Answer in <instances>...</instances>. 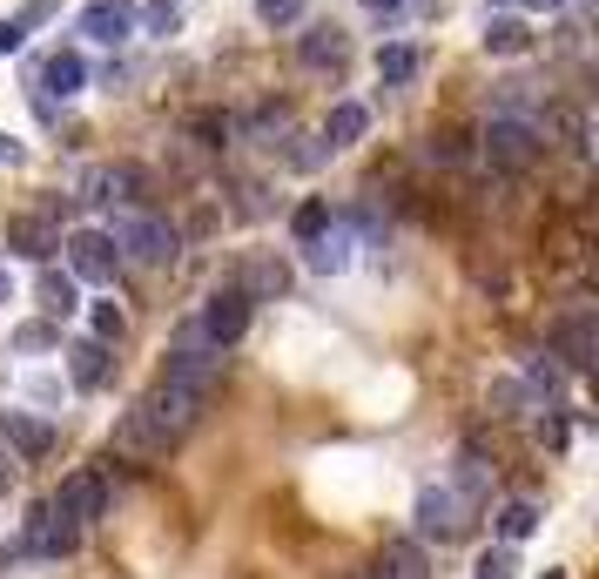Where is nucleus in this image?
Wrapping results in <instances>:
<instances>
[{"mask_svg": "<svg viewBox=\"0 0 599 579\" xmlns=\"http://www.w3.org/2000/svg\"><path fill=\"white\" fill-rule=\"evenodd\" d=\"M478 155L492 162V169H505V176H526L533 162L546 155L539 122H526V115H492V122H485V135H478Z\"/></svg>", "mask_w": 599, "mask_h": 579, "instance_id": "obj_1", "label": "nucleus"}, {"mask_svg": "<svg viewBox=\"0 0 599 579\" xmlns=\"http://www.w3.org/2000/svg\"><path fill=\"white\" fill-rule=\"evenodd\" d=\"M109 236H115V250H128L135 263H176V250H183L176 223H162V216H148L135 203H122V216L109 223Z\"/></svg>", "mask_w": 599, "mask_h": 579, "instance_id": "obj_2", "label": "nucleus"}, {"mask_svg": "<svg viewBox=\"0 0 599 579\" xmlns=\"http://www.w3.org/2000/svg\"><path fill=\"white\" fill-rule=\"evenodd\" d=\"M135 404L148 411V425L162 432V445H176V438L203 418V404H209V397H196V391H183V384H168V378H162V384H155V391H142Z\"/></svg>", "mask_w": 599, "mask_h": 579, "instance_id": "obj_3", "label": "nucleus"}, {"mask_svg": "<svg viewBox=\"0 0 599 579\" xmlns=\"http://www.w3.org/2000/svg\"><path fill=\"white\" fill-rule=\"evenodd\" d=\"M61 250H68V277L74 283H115V270H122V250H115L109 229H74Z\"/></svg>", "mask_w": 599, "mask_h": 579, "instance_id": "obj_4", "label": "nucleus"}, {"mask_svg": "<svg viewBox=\"0 0 599 579\" xmlns=\"http://www.w3.org/2000/svg\"><path fill=\"white\" fill-rule=\"evenodd\" d=\"M465 526H472V506L458 499L452 485H424L417 492V533L424 539H458Z\"/></svg>", "mask_w": 599, "mask_h": 579, "instance_id": "obj_5", "label": "nucleus"}, {"mask_svg": "<svg viewBox=\"0 0 599 579\" xmlns=\"http://www.w3.org/2000/svg\"><path fill=\"white\" fill-rule=\"evenodd\" d=\"M242 323H249V297L229 283V290H216V297L203 303V317H196V338L223 351V344H236V338H242Z\"/></svg>", "mask_w": 599, "mask_h": 579, "instance_id": "obj_6", "label": "nucleus"}, {"mask_svg": "<svg viewBox=\"0 0 599 579\" xmlns=\"http://www.w3.org/2000/svg\"><path fill=\"white\" fill-rule=\"evenodd\" d=\"M54 513H68L74 526H89V519H102V506H109V485H102V472H68L61 478V492L48 499Z\"/></svg>", "mask_w": 599, "mask_h": 579, "instance_id": "obj_7", "label": "nucleus"}, {"mask_svg": "<svg viewBox=\"0 0 599 579\" xmlns=\"http://www.w3.org/2000/svg\"><path fill=\"white\" fill-rule=\"evenodd\" d=\"M74 539H81V526H74L68 513L41 506V513L28 519V539H21V552H28V559H61V552H74Z\"/></svg>", "mask_w": 599, "mask_h": 579, "instance_id": "obj_8", "label": "nucleus"}, {"mask_svg": "<svg viewBox=\"0 0 599 579\" xmlns=\"http://www.w3.org/2000/svg\"><path fill=\"white\" fill-rule=\"evenodd\" d=\"M81 196L89 203H135L142 196V169L135 162H102V169L81 176Z\"/></svg>", "mask_w": 599, "mask_h": 579, "instance_id": "obj_9", "label": "nucleus"}, {"mask_svg": "<svg viewBox=\"0 0 599 579\" xmlns=\"http://www.w3.org/2000/svg\"><path fill=\"white\" fill-rule=\"evenodd\" d=\"M81 34L115 48V41L135 34V8H128V0H89V8H81Z\"/></svg>", "mask_w": 599, "mask_h": 579, "instance_id": "obj_10", "label": "nucleus"}, {"mask_svg": "<svg viewBox=\"0 0 599 579\" xmlns=\"http://www.w3.org/2000/svg\"><path fill=\"white\" fill-rule=\"evenodd\" d=\"M109 452H122V458H155V452H168V445H162V432L148 425V411L128 404L122 418H115V432H109Z\"/></svg>", "mask_w": 599, "mask_h": 579, "instance_id": "obj_11", "label": "nucleus"}, {"mask_svg": "<svg viewBox=\"0 0 599 579\" xmlns=\"http://www.w3.org/2000/svg\"><path fill=\"white\" fill-rule=\"evenodd\" d=\"M552 344H559V358H566L572 371H586V364H592L599 330H592V310H586V303H579L572 317H559V323H552Z\"/></svg>", "mask_w": 599, "mask_h": 579, "instance_id": "obj_12", "label": "nucleus"}, {"mask_svg": "<svg viewBox=\"0 0 599 579\" xmlns=\"http://www.w3.org/2000/svg\"><path fill=\"white\" fill-rule=\"evenodd\" d=\"M8 250H21V257L48 263V257L61 250V236H54V216H14V223H8Z\"/></svg>", "mask_w": 599, "mask_h": 579, "instance_id": "obj_13", "label": "nucleus"}, {"mask_svg": "<svg viewBox=\"0 0 599 579\" xmlns=\"http://www.w3.org/2000/svg\"><path fill=\"white\" fill-rule=\"evenodd\" d=\"M344 28H337V21H310L303 28V41H297V61L303 68H337V61H344Z\"/></svg>", "mask_w": 599, "mask_h": 579, "instance_id": "obj_14", "label": "nucleus"}, {"mask_svg": "<svg viewBox=\"0 0 599 579\" xmlns=\"http://www.w3.org/2000/svg\"><path fill=\"white\" fill-rule=\"evenodd\" d=\"M81 81H89V61H81L74 48H54L48 61H41V95H81Z\"/></svg>", "mask_w": 599, "mask_h": 579, "instance_id": "obj_15", "label": "nucleus"}, {"mask_svg": "<svg viewBox=\"0 0 599 579\" xmlns=\"http://www.w3.org/2000/svg\"><path fill=\"white\" fill-rule=\"evenodd\" d=\"M371 579H432V566H424V546H417V539L384 546L378 566H371Z\"/></svg>", "mask_w": 599, "mask_h": 579, "instance_id": "obj_16", "label": "nucleus"}, {"mask_svg": "<svg viewBox=\"0 0 599 579\" xmlns=\"http://www.w3.org/2000/svg\"><path fill=\"white\" fill-rule=\"evenodd\" d=\"M303 250H310V270H317V277H337V270H351V229H337V223H330L323 236L303 242Z\"/></svg>", "mask_w": 599, "mask_h": 579, "instance_id": "obj_17", "label": "nucleus"}, {"mask_svg": "<svg viewBox=\"0 0 599 579\" xmlns=\"http://www.w3.org/2000/svg\"><path fill=\"white\" fill-rule=\"evenodd\" d=\"M539 142H559V148H586V108H572V102H552L546 108V122H539Z\"/></svg>", "mask_w": 599, "mask_h": 579, "instance_id": "obj_18", "label": "nucleus"}, {"mask_svg": "<svg viewBox=\"0 0 599 579\" xmlns=\"http://www.w3.org/2000/svg\"><path fill=\"white\" fill-rule=\"evenodd\" d=\"M0 445H14L21 458H41V452L54 445V432H48L41 418H21V411H8V418H0Z\"/></svg>", "mask_w": 599, "mask_h": 579, "instance_id": "obj_19", "label": "nucleus"}, {"mask_svg": "<svg viewBox=\"0 0 599 579\" xmlns=\"http://www.w3.org/2000/svg\"><path fill=\"white\" fill-rule=\"evenodd\" d=\"M236 290H242L249 303H270V297H283V290H290V270H283V263H242Z\"/></svg>", "mask_w": 599, "mask_h": 579, "instance_id": "obj_20", "label": "nucleus"}, {"mask_svg": "<svg viewBox=\"0 0 599 579\" xmlns=\"http://www.w3.org/2000/svg\"><path fill=\"white\" fill-rule=\"evenodd\" d=\"M364 128H371V115H364L358 102H337V108H330V122H323V142H330V148H351Z\"/></svg>", "mask_w": 599, "mask_h": 579, "instance_id": "obj_21", "label": "nucleus"}, {"mask_svg": "<svg viewBox=\"0 0 599 579\" xmlns=\"http://www.w3.org/2000/svg\"><path fill=\"white\" fill-rule=\"evenodd\" d=\"M68 371H74L81 391H95V384L109 378V344H95V338H89V344H74V351H68Z\"/></svg>", "mask_w": 599, "mask_h": 579, "instance_id": "obj_22", "label": "nucleus"}, {"mask_svg": "<svg viewBox=\"0 0 599 579\" xmlns=\"http://www.w3.org/2000/svg\"><path fill=\"white\" fill-rule=\"evenodd\" d=\"M41 310H48V317H74V310H81V290H74L68 270H41Z\"/></svg>", "mask_w": 599, "mask_h": 579, "instance_id": "obj_23", "label": "nucleus"}, {"mask_svg": "<svg viewBox=\"0 0 599 579\" xmlns=\"http://www.w3.org/2000/svg\"><path fill=\"white\" fill-rule=\"evenodd\" d=\"M411 74H417V48H404V41L378 48V81H384V89H404Z\"/></svg>", "mask_w": 599, "mask_h": 579, "instance_id": "obj_24", "label": "nucleus"}, {"mask_svg": "<svg viewBox=\"0 0 599 579\" xmlns=\"http://www.w3.org/2000/svg\"><path fill=\"white\" fill-rule=\"evenodd\" d=\"M526 21H512V14H498V21H485V54H526Z\"/></svg>", "mask_w": 599, "mask_h": 579, "instance_id": "obj_25", "label": "nucleus"}, {"mask_svg": "<svg viewBox=\"0 0 599 579\" xmlns=\"http://www.w3.org/2000/svg\"><path fill=\"white\" fill-rule=\"evenodd\" d=\"M533 526H539V506H526V499H512V506H498V539H505V546H519V539H533Z\"/></svg>", "mask_w": 599, "mask_h": 579, "instance_id": "obj_26", "label": "nucleus"}, {"mask_svg": "<svg viewBox=\"0 0 599 579\" xmlns=\"http://www.w3.org/2000/svg\"><path fill=\"white\" fill-rule=\"evenodd\" d=\"M323 229H330V203H323V196L297 203V216H290V236H297V242H310V236H323Z\"/></svg>", "mask_w": 599, "mask_h": 579, "instance_id": "obj_27", "label": "nucleus"}, {"mask_svg": "<svg viewBox=\"0 0 599 579\" xmlns=\"http://www.w3.org/2000/svg\"><path fill=\"white\" fill-rule=\"evenodd\" d=\"M135 21H142L148 34H162V41H168V34H176V28H183V8H176V0H148V8H142Z\"/></svg>", "mask_w": 599, "mask_h": 579, "instance_id": "obj_28", "label": "nucleus"}, {"mask_svg": "<svg viewBox=\"0 0 599 579\" xmlns=\"http://www.w3.org/2000/svg\"><path fill=\"white\" fill-rule=\"evenodd\" d=\"M54 344H61L54 323H21V330H14V351H54Z\"/></svg>", "mask_w": 599, "mask_h": 579, "instance_id": "obj_29", "label": "nucleus"}, {"mask_svg": "<svg viewBox=\"0 0 599 579\" xmlns=\"http://www.w3.org/2000/svg\"><path fill=\"white\" fill-rule=\"evenodd\" d=\"M303 14V0H256V21H264V28H290Z\"/></svg>", "mask_w": 599, "mask_h": 579, "instance_id": "obj_30", "label": "nucleus"}, {"mask_svg": "<svg viewBox=\"0 0 599 579\" xmlns=\"http://www.w3.org/2000/svg\"><path fill=\"white\" fill-rule=\"evenodd\" d=\"M189 135H196L203 148H223V142H229V115H196V122H189Z\"/></svg>", "mask_w": 599, "mask_h": 579, "instance_id": "obj_31", "label": "nucleus"}, {"mask_svg": "<svg viewBox=\"0 0 599 579\" xmlns=\"http://www.w3.org/2000/svg\"><path fill=\"white\" fill-rule=\"evenodd\" d=\"M122 330H128L122 310L115 303H95V344H122Z\"/></svg>", "mask_w": 599, "mask_h": 579, "instance_id": "obj_32", "label": "nucleus"}, {"mask_svg": "<svg viewBox=\"0 0 599 579\" xmlns=\"http://www.w3.org/2000/svg\"><path fill=\"white\" fill-rule=\"evenodd\" d=\"M512 572H519L512 546H498V552H478V579H512Z\"/></svg>", "mask_w": 599, "mask_h": 579, "instance_id": "obj_33", "label": "nucleus"}, {"mask_svg": "<svg viewBox=\"0 0 599 579\" xmlns=\"http://www.w3.org/2000/svg\"><path fill=\"white\" fill-rule=\"evenodd\" d=\"M465 155H472V142H465V135H452V128H445V135H432V162H465Z\"/></svg>", "mask_w": 599, "mask_h": 579, "instance_id": "obj_34", "label": "nucleus"}, {"mask_svg": "<svg viewBox=\"0 0 599 579\" xmlns=\"http://www.w3.org/2000/svg\"><path fill=\"white\" fill-rule=\"evenodd\" d=\"M526 391H533V397H559V371H552V364H533V371H526Z\"/></svg>", "mask_w": 599, "mask_h": 579, "instance_id": "obj_35", "label": "nucleus"}, {"mask_svg": "<svg viewBox=\"0 0 599 579\" xmlns=\"http://www.w3.org/2000/svg\"><path fill=\"white\" fill-rule=\"evenodd\" d=\"M54 8H61V0H28V8H21V28H41Z\"/></svg>", "mask_w": 599, "mask_h": 579, "instance_id": "obj_36", "label": "nucleus"}, {"mask_svg": "<svg viewBox=\"0 0 599 579\" xmlns=\"http://www.w3.org/2000/svg\"><path fill=\"white\" fill-rule=\"evenodd\" d=\"M21 41H28V28H21V21H0V54H14Z\"/></svg>", "mask_w": 599, "mask_h": 579, "instance_id": "obj_37", "label": "nucleus"}, {"mask_svg": "<svg viewBox=\"0 0 599 579\" xmlns=\"http://www.w3.org/2000/svg\"><path fill=\"white\" fill-rule=\"evenodd\" d=\"M14 155H21V142H14V135H0V162H14Z\"/></svg>", "mask_w": 599, "mask_h": 579, "instance_id": "obj_38", "label": "nucleus"}, {"mask_svg": "<svg viewBox=\"0 0 599 579\" xmlns=\"http://www.w3.org/2000/svg\"><path fill=\"white\" fill-rule=\"evenodd\" d=\"M519 8H533V14H552V8H559V0H519Z\"/></svg>", "mask_w": 599, "mask_h": 579, "instance_id": "obj_39", "label": "nucleus"}, {"mask_svg": "<svg viewBox=\"0 0 599 579\" xmlns=\"http://www.w3.org/2000/svg\"><path fill=\"white\" fill-rule=\"evenodd\" d=\"M8 297H14V277H8V270H0V303H8Z\"/></svg>", "mask_w": 599, "mask_h": 579, "instance_id": "obj_40", "label": "nucleus"}, {"mask_svg": "<svg viewBox=\"0 0 599 579\" xmlns=\"http://www.w3.org/2000/svg\"><path fill=\"white\" fill-rule=\"evenodd\" d=\"M364 8H397V0H364Z\"/></svg>", "mask_w": 599, "mask_h": 579, "instance_id": "obj_41", "label": "nucleus"}, {"mask_svg": "<svg viewBox=\"0 0 599 579\" xmlns=\"http://www.w3.org/2000/svg\"><path fill=\"white\" fill-rule=\"evenodd\" d=\"M546 579H566V572H552V566H546Z\"/></svg>", "mask_w": 599, "mask_h": 579, "instance_id": "obj_42", "label": "nucleus"}, {"mask_svg": "<svg viewBox=\"0 0 599 579\" xmlns=\"http://www.w3.org/2000/svg\"><path fill=\"white\" fill-rule=\"evenodd\" d=\"M0 485H8V465H0Z\"/></svg>", "mask_w": 599, "mask_h": 579, "instance_id": "obj_43", "label": "nucleus"}]
</instances>
